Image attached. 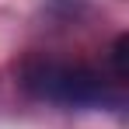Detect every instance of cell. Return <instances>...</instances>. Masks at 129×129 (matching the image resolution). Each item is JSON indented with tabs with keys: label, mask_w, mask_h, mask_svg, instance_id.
<instances>
[{
	"label": "cell",
	"mask_w": 129,
	"mask_h": 129,
	"mask_svg": "<svg viewBox=\"0 0 129 129\" xmlns=\"http://www.w3.org/2000/svg\"><path fill=\"white\" fill-rule=\"evenodd\" d=\"M21 84L28 94L66 108H101L115 101V94L101 80V73H94L87 66H70V63H49V59L28 63L21 73Z\"/></svg>",
	"instance_id": "1"
},
{
	"label": "cell",
	"mask_w": 129,
	"mask_h": 129,
	"mask_svg": "<svg viewBox=\"0 0 129 129\" xmlns=\"http://www.w3.org/2000/svg\"><path fill=\"white\" fill-rule=\"evenodd\" d=\"M112 70H115L119 80L129 77V35H119L115 45H112Z\"/></svg>",
	"instance_id": "2"
}]
</instances>
